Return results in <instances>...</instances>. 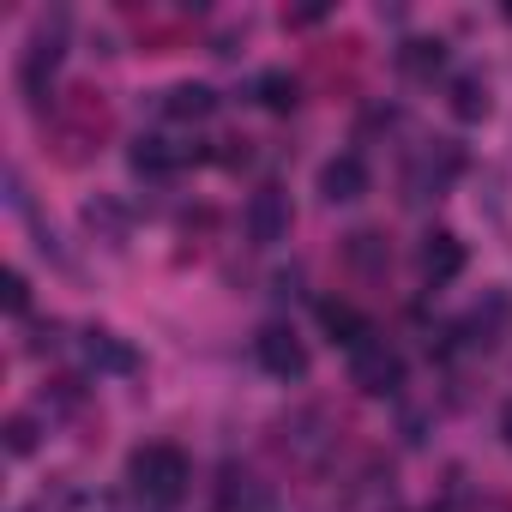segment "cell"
<instances>
[{
  "mask_svg": "<svg viewBox=\"0 0 512 512\" xmlns=\"http://www.w3.org/2000/svg\"><path fill=\"white\" fill-rule=\"evenodd\" d=\"M253 97H260V109H272V115H290L296 103H302V85L284 73V67H272V73H260V85H253Z\"/></svg>",
  "mask_w": 512,
  "mask_h": 512,
  "instance_id": "obj_16",
  "label": "cell"
},
{
  "mask_svg": "<svg viewBox=\"0 0 512 512\" xmlns=\"http://www.w3.org/2000/svg\"><path fill=\"white\" fill-rule=\"evenodd\" d=\"M326 19V7H296V13H284V25L290 31H302V25H320Z\"/></svg>",
  "mask_w": 512,
  "mask_h": 512,
  "instance_id": "obj_23",
  "label": "cell"
},
{
  "mask_svg": "<svg viewBox=\"0 0 512 512\" xmlns=\"http://www.w3.org/2000/svg\"><path fill=\"white\" fill-rule=\"evenodd\" d=\"M7 314H31V278L25 272H7Z\"/></svg>",
  "mask_w": 512,
  "mask_h": 512,
  "instance_id": "obj_22",
  "label": "cell"
},
{
  "mask_svg": "<svg viewBox=\"0 0 512 512\" xmlns=\"http://www.w3.org/2000/svg\"><path fill=\"white\" fill-rule=\"evenodd\" d=\"M217 512H272V494H266V482L229 470V476L217 482Z\"/></svg>",
  "mask_w": 512,
  "mask_h": 512,
  "instance_id": "obj_14",
  "label": "cell"
},
{
  "mask_svg": "<svg viewBox=\"0 0 512 512\" xmlns=\"http://www.w3.org/2000/svg\"><path fill=\"white\" fill-rule=\"evenodd\" d=\"M157 109H163L169 121H187V127H199V121H211V115H217V91H211V85H169Z\"/></svg>",
  "mask_w": 512,
  "mask_h": 512,
  "instance_id": "obj_12",
  "label": "cell"
},
{
  "mask_svg": "<svg viewBox=\"0 0 512 512\" xmlns=\"http://www.w3.org/2000/svg\"><path fill=\"white\" fill-rule=\"evenodd\" d=\"M350 386H356V392H368V398H392V392L404 386V356H398L386 338H374V344L350 350Z\"/></svg>",
  "mask_w": 512,
  "mask_h": 512,
  "instance_id": "obj_4",
  "label": "cell"
},
{
  "mask_svg": "<svg viewBox=\"0 0 512 512\" xmlns=\"http://www.w3.org/2000/svg\"><path fill=\"white\" fill-rule=\"evenodd\" d=\"M284 235H290V193L260 187V193L247 199V241L272 247V241H284Z\"/></svg>",
  "mask_w": 512,
  "mask_h": 512,
  "instance_id": "obj_8",
  "label": "cell"
},
{
  "mask_svg": "<svg viewBox=\"0 0 512 512\" xmlns=\"http://www.w3.org/2000/svg\"><path fill=\"white\" fill-rule=\"evenodd\" d=\"M61 55H67V19L55 13V19H43V25H37V37L25 43V61H19V85H25V97H31V103H43V97H49V79H55Z\"/></svg>",
  "mask_w": 512,
  "mask_h": 512,
  "instance_id": "obj_3",
  "label": "cell"
},
{
  "mask_svg": "<svg viewBox=\"0 0 512 512\" xmlns=\"http://www.w3.org/2000/svg\"><path fill=\"white\" fill-rule=\"evenodd\" d=\"M470 512H506V506H470Z\"/></svg>",
  "mask_w": 512,
  "mask_h": 512,
  "instance_id": "obj_25",
  "label": "cell"
},
{
  "mask_svg": "<svg viewBox=\"0 0 512 512\" xmlns=\"http://www.w3.org/2000/svg\"><path fill=\"white\" fill-rule=\"evenodd\" d=\"M55 512H115V500H109L103 488H67V494L55 500Z\"/></svg>",
  "mask_w": 512,
  "mask_h": 512,
  "instance_id": "obj_19",
  "label": "cell"
},
{
  "mask_svg": "<svg viewBox=\"0 0 512 512\" xmlns=\"http://www.w3.org/2000/svg\"><path fill=\"white\" fill-rule=\"evenodd\" d=\"M79 356H85V368H91V374H139V350H133L127 338L103 332V326L79 338Z\"/></svg>",
  "mask_w": 512,
  "mask_h": 512,
  "instance_id": "obj_9",
  "label": "cell"
},
{
  "mask_svg": "<svg viewBox=\"0 0 512 512\" xmlns=\"http://www.w3.org/2000/svg\"><path fill=\"white\" fill-rule=\"evenodd\" d=\"M193 157H205V151H199V145H187V139H163V133H145V139L133 145V169H139L145 181H163V175L187 169Z\"/></svg>",
  "mask_w": 512,
  "mask_h": 512,
  "instance_id": "obj_7",
  "label": "cell"
},
{
  "mask_svg": "<svg viewBox=\"0 0 512 512\" xmlns=\"http://www.w3.org/2000/svg\"><path fill=\"white\" fill-rule=\"evenodd\" d=\"M350 260H356L362 272H374V266H386V241H380L374 229H362V235H350Z\"/></svg>",
  "mask_w": 512,
  "mask_h": 512,
  "instance_id": "obj_21",
  "label": "cell"
},
{
  "mask_svg": "<svg viewBox=\"0 0 512 512\" xmlns=\"http://www.w3.org/2000/svg\"><path fill=\"white\" fill-rule=\"evenodd\" d=\"M85 223H91L109 247L127 241V205H115V199H91V205H85Z\"/></svg>",
  "mask_w": 512,
  "mask_h": 512,
  "instance_id": "obj_18",
  "label": "cell"
},
{
  "mask_svg": "<svg viewBox=\"0 0 512 512\" xmlns=\"http://www.w3.org/2000/svg\"><path fill=\"white\" fill-rule=\"evenodd\" d=\"M452 115H458V121H482V115H488V85H482L476 73H458V79H452Z\"/></svg>",
  "mask_w": 512,
  "mask_h": 512,
  "instance_id": "obj_17",
  "label": "cell"
},
{
  "mask_svg": "<svg viewBox=\"0 0 512 512\" xmlns=\"http://www.w3.org/2000/svg\"><path fill=\"white\" fill-rule=\"evenodd\" d=\"M500 434H506V446H512V404L500 410Z\"/></svg>",
  "mask_w": 512,
  "mask_h": 512,
  "instance_id": "obj_24",
  "label": "cell"
},
{
  "mask_svg": "<svg viewBox=\"0 0 512 512\" xmlns=\"http://www.w3.org/2000/svg\"><path fill=\"white\" fill-rule=\"evenodd\" d=\"M0 434H7V452L13 458H31L37 452V422L31 416H7V428H0Z\"/></svg>",
  "mask_w": 512,
  "mask_h": 512,
  "instance_id": "obj_20",
  "label": "cell"
},
{
  "mask_svg": "<svg viewBox=\"0 0 512 512\" xmlns=\"http://www.w3.org/2000/svg\"><path fill=\"white\" fill-rule=\"evenodd\" d=\"M320 326H326V338H332V344H344V350H362V344H374V326H368V314H356L350 302H320Z\"/></svg>",
  "mask_w": 512,
  "mask_h": 512,
  "instance_id": "obj_13",
  "label": "cell"
},
{
  "mask_svg": "<svg viewBox=\"0 0 512 512\" xmlns=\"http://www.w3.org/2000/svg\"><path fill=\"white\" fill-rule=\"evenodd\" d=\"M458 169H464V151H458L452 139H428V145L410 157V169H404V199H410V205L440 199V193L458 181Z\"/></svg>",
  "mask_w": 512,
  "mask_h": 512,
  "instance_id": "obj_2",
  "label": "cell"
},
{
  "mask_svg": "<svg viewBox=\"0 0 512 512\" xmlns=\"http://www.w3.org/2000/svg\"><path fill=\"white\" fill-rule=\"evenodd\" d=\"M127 482L139 488V500H151V506H175L181 494H187V482H193V464H187V452L181 446H139L133 458H127Z\"/></svg>",
  "mask_w": 512,
  "mask_h": 512,
  "instance_id": "obj_1",
  "label": "cell"
},
{
  "mask_svg": "<svg viewBox=\"0 0 512 512\" xmlns=\"http://www.w3.org/2000/svg\"><path fill=\"white\" fill-rule=\"evenodd\" d=\"M368 193V163L356 157V151H344V157H332L326 169H320V199L326 205H356Z\"/></svg>",
  "mask_w": 512,
  "mask_h": 512,
  "instance_id": "obj_10",
  "label": "cell"
},
{
  "mask_svg": "<svg viewBox=\"0 0 512 512\" xmlns=\"http://www.w3.org/2000/svg\"><path fill=\"white\" fill-rule=\"evenodd\" d=\"M253 356H260V368L278 374V380H302L308 374V350H302V338L290 326H266L260 338H253Z\"/></svg>",
  "mask_w": 512,
  "mask_h": 512,
  "instance_id": "obj_6",
  "label": "cell"
},
{
  "mask_svg": "<svg viewBox=\"0 0 512 512\" xmlns=\"http://www.w3.org/2000/svg\"><path fill=\"white\" fill-rule=\"evenodd\" d=\"M506 326H512V296H506V290H482V302L470 308V320H464L452 338H458L464 350H494Z\"/></svg>",
  "mask_w": 512,
  "mask_h": 512,
  "instance_id": "obj_5",
  "label": "cell"
},
{
  "mask_svg": "<svg viewBox=\"0 0 512 512\" xmlns=\"http://www.w3.org/2000/svg\"><path fill=\"white\" fill-rule=\"evenodd\" d=\"M416 266H422V278L440 290V284H452L458 272H464V241L452 235V229H434L428 241H422V253H416Z\"/></svg>",
  "mask_w": 512,
  "mask_h": 512,
  "instance_id": "obj_11",
  "label": "cell"
},
{
  "mask_svg": "<svg viewBox=\"0 0 512 512\" xmlns=\"http://www.w3.org/2000/svg\"><path fill=\"white\" fill-rule=\"evenodd\" d=\"M446 67V43L440 37H410L404 49H398V73L404 79H434Z\"/></svg>",
  "mask_w": 512,
  "mask_h": 512,
  "instance_id": "obj_15",
  "label": "cell"
}]
</instances>
